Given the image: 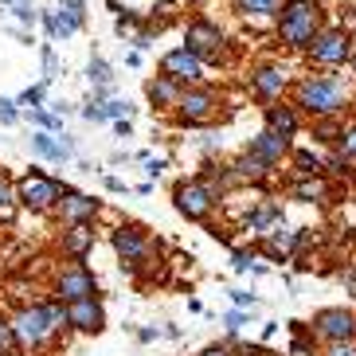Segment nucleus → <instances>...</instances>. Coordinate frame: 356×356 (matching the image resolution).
Instances as JSON below:
<instances>
[{
  "instance_id": "obj_1",
  "label": "nucleus",
  "mask_w": 356,
  "mask_h": 356,
  "mask_svg": "<svg viewBox=\"0 0 356 356\" xmlns=\"http://www.w3.org/2000/svg\"><path fill=\"white\" fill-rule=\"evenodd\" d=\"M321 32V8H317V0H290L282 4L278 12V35H282L286 47H309Z\"/></svg>"
},
{
  "instance_id": "obj_2",
  "label": "nucleus",
  "mask_w": 356,
  "mask_h": 356,
  "mask_svg": "<svg viewBox=\"0 0 356 356\" xmlns=\"http://www.w3.org/2000/svg\"><path fill=\"white\" fill-rule=\"evenodd\" d=\"M298 106H302L305 114L333 118L345 106V86L337 83V79H305L298 86Z\"/></svg>"
},
{
  "instance_id": "obj_3",
  "label": "nucleus",
  "mask_w": 356,
  "mask_h": 356,
  "mask_svg": "<svg viewBox=\"0 0 356 356\" xmlns=\"http://www.w3.org/2000/svg\"><path fill=\"white\" fill-rule=\"evenodd\" d=\"M177 208L180 216H188V220H208L211 208H216V200H220V192H216V184H208V180H180L177 184Z\"/></svg>"
},
{
  "instance_id": "obj_4",
  "label": "nucleus",
  "mask_w": 356,
  "mask_h": 356,
  "mask_svg": "<svg viewBox=\"0 0 356 356\" xmlns=\"http://www.w3.org/2000/svg\"><path fill=\"white\" fill-rule=\"evenodd\" d=\"M8 325H12V337H16V345H20V348H43V345H47V337L55 333L51 325H47L43 305H24Z\"/></svg>"
},
{
  "instance_id": "obj_5",
  "label": "nucleus",
  "mask_w": 356,
  "mask_h": 356,
  "mask_svg": "<svg viewBox=\"0 0 356 356\" xmlns=\"http://www.w3.org/2000/svg\"><path fill=\"white\" fill-rule=\"evenodd\" d=\"M67 184H59V180L51 177H43V172H28V177L20 180V188H16V196H20L24 208H32V211H47L59 204V196H63Z\"/></svg>"
},
{
  "instance_id": "obj_6",
  "label": "nucleus",
  "mask_w": 356,
  "mask_h": 356,
  "mask_svg": "<svg viewBox=\"0 0 356 356\" xmlns=\"http://www.w3.org/2000/svg\"><path fill=\"white\" fill-rule=\"evenodd\" d=\"M184 47L196 55L200 63H220L223 55V32L211 20H192L184 32Z\"/></svg>"
},
{
  "instance_id": "obj_7",
  "label": "nucleus",
  "mask_w": 356,
  "mask_h": 356,
  "mask_svg": "<svg viewBox=\"0 0 356 356\" xmlns=\"http://www.w3.org/2000/svg\"><path fill=\"white\" fill-rule=\"evenodd\" d=\"M309 55H314V63L337 67L353 55V43H348V35L341 32V28H325V32H317V40L309 43Z\"/></svg>"
},
{
  "instance_id": "obj_8",
  "label": "nucleus",
  "mask_w": 356,
  "mask_h": 356,
  "mask_svg": "<svg viewBox=\"0 0 356 356\" xmlns=\"http://www.w3.org/2000/svg\"><path fill=\"white\" fill-rule=\"evenodd\" d=\"M314 333L325 337L329 345H345V341L356 337V317L348 309H321L314 317Z\"/></svg>"
},
{
  "instance_id": "obj_9",
  "label": "nucleus",
  "mask_w": 356,
  "mask_h": 356,
  "mask_svg": "<svg viewBox=\"0 0 356 356\" xmlns=\"http://www.w3.org/2000/svg\"><path fill=\"white\" fill-rule=\"evenodd\" d=\"M98 282L95 274L86 270V266H74V270H63L55 278V302H83V298H95Z\"/></svg>"
},
{
  "instance_id": "obj_10",
  "label": "nucleus",
  "mask_w": 356,
  "mask_h": 356,
  "mask_svg": "<svg viewBox=\"0 0 356 356\" xmlns=\"http://www.w3.org/2000/svg\"><path fill=\"white\" fill-rule=\"evenodd\" d=\"M161 71H165V79H172V83H188V86H196L200 79H204V63H200L188 47L168 51L165 59H161Z\"/></svg>"
},
{
  "instance_id": "obj_11",
  "label": "nucleus",
  "mask_w": 356,
  "mask_h": 356,
  "mask_svg": "<svg viewBox=\"0 0 356 356\" xmlns=\"http://www.w3.org/2000/svg\"><path fill=\"white\" fill-rule=\"evenodd\" d=\"M177 106H180V118H184L188 126H204V122L216 114V90H208V86H188Z\"/></svg>"
},
{
  "instance_id": "obj_12",
  "label": "nucleus",
  "mask_w": 356,
  "mask_h": 356,
  "mask_svg": "<svg viewBox=\"0 0 356 356\" xmlns=\"http://www.w3.org/2000/svg\"><path fill=\"white\" fill-rule=\"evenodd\" d=\"M114 251L122 254V262H126L129 270H137V266L149 259L145 231H141V227H118V231H114Z\"/></svg>"
},
{
  "instance_id": "obj_13",
  "label": "nucleus",
  "mask_w": 356,
  "mask_h": 356,
  "mask_svg": "<svg viewBox=\"0 0 356 356\" xmlns=\"http://www.w3.org/2000/svg\"><path fill=\"white\" fill-rule=\"evenodd\" d=\"M67 321H71L74 329H83V333H102L106 309H102V302H95V298H83V302L67 305Z\"/></svg>"
},
{
  "instance_id": "obj_14",
  "label": "nucleus",
  "mask_w": 356,
  "mask_h": 356,
  "mask_svg": "<svg viewBox=\"0 0 356 356\" xmlns=\"http://www.w3.org/2000/svg\"><path fill=\"white\" fill-rule=\"evenodd\" d=\"M63 196L67 200H59V208H63V220L71 223H86V220H95V211H98V204L90 196H83V192H74V188H63Z\"/></svg>"
},
{
  "instance_id": "obj_15",
  "label": "nucleus",
  "mask_w": 356,
  "mask_h": 356,
  "mask_svg": "<svg viewBox=\"0 0 356 356\" xmlns=\"http://www.w3.org/2000/svg\"><path fill=\"white\" fill-rule=\"evenodd\" d=\"M286 149H290V141L266 129V134H259V137H254V141H251V157H259L262 165H278V161H282V153H286Z\"/></svg>"
},
{
  "instance_id": "obj_16",
  "label": "nucleus",
  "mask_w": 356,
  "mask_h": 356,
  "mask_svg": "<svg viewBox=\"0 0 356 356\" xmlns=\"http://www.w3.org/2000/svg\"><path fill=\"white\" fill-rule=\"evenodd\" d=\"M90 247H95V227H90V223H74V227L63 231V251L71 254V259L83 262Z\"/></svg>"
},
{
  "instance_id": "obj_17",
  "label": "nucleus",
  "mask_w": 356,
  "mask_h": 356,
  "mask_svg": "<svg viewBox=\"0 0 356 356\" xmlns=\"http://www.w3.org/2000/svg\"><path fill=\"white\" fill-rule=\"evenodd\" d=\"M32 149L40 153L43 161H67L74 153L67 137H55V134H47V129H40V134L32 137Z\"/></svg>"
},
{
  "instance_id": "obj_18",
  "label": "nucleus",
  "mask_w": 356,
  "mask_h": 356,
  "mask_svg": "<svg viewBox=\"0 0 356 356\" xmlns=\"http://www.w3.org/2000/svg\"><path fill=\"white\" fill-rule=\"evenodd\" d=\"M251 86H254V95H262V98L282 95V86H286V71H282V67H259V71L251 74Z\"/></svg>"
},
{
  "instance_id": "obj_19",
  "label": "nucleus",
  "mask_w": 356,
  "mask_h": 356,
  "mask_svg": "<svg viewBox=\"0 0 356 356\" xmlns=\"http://www.w3.org/2000/svg\"><path fill=\"white\" fill-rule=\"evenodd\" d=\"M266 129L290 141V137L298 134V114H293L290 106H270V110H266Z\"/></svg>"
},
{
  "instance_id": "obj_20",
  "label": "nucleus",
  "mask_w": 356,
  "mask_h": 356,
  "mask_svg": "<svg viewBox=\"0 0 356 356\" xmlns=\"http://www.w3.org/2000/svg\"><path fill=\"white\" fill-rule=\"evenodd\" d=\"M149 102H153V106H177L180 102L177 83H172V79H165V74H161V79H153V83H149Z\"/></svg>"
},
{
  "instance_id": "obj_21",
  "label": "nucleus",
  "mask_w": 356,
  "mask_h": 356,
  "mask_svg": "<svg viewBox=\"0 0 356 356\" xmlns=\"http://www.w3.org/2000/svg\"><path fill=\"white\" fill-rule=\"evenodd\" d=\"M274 223H282V208H278V204H262L251 220H247V227H251V231H266V227H274Z\"/></svg>"
},
{
  "instance_id": "obj_22",
  "label": "nucleus",
  "mask_w": 356,
  "mask_h": 356,
  "mask_svg": "<svg viewBox=\"0 0 356 356\" xmlns=\"http://www.w3.org/2000/svg\"><path fill=\"white\" fill-rule=\"evenodd\" d=\"M243 16H278V0H235Z\"/></svg>"
},
{
  "instance_id": "obj_23",
  "label": "nucleus",
  "mask_w": 356,
  "mask_h": 356,
  "mask_svg": "<svg viewBox=\"0 0 356 356\" xmlns=\"http://www.w3.org/2000/svg\"><path fill=\"white\" fill-rule=\"evenodd\" d=\"M266 168H270V165H262L259 157H251V153H247L243 161H235V177H243V180H262V177H266Z\"/></svg>"
},
{
  "instance_id": "obj_24",
  "label": "nucleus",
  "mask_w": 356,
  "mask_h": 356,
  "mask_svg": "<svg viewBox=\"0 0 356 356\" xmlns=\"http://www.w3.org/2000/svg\"><path fill=\"white\" fill-rule=\"evenodd\" d=\"M293 196H298V200H325V180L321 177L298 180V184H293Z\"/></svg>"
},
{
  "instance_id": "obj_25",
  "label": "nucleus",
  "mask_w": 356,
  "mask_h": 356,
  "mask_svg": "<svg viewBox=\"0 0 356 356\" xmlns=\"http://www.w3.org/2000/svg\"><path fill=\"white\" fill-rule=\"evenodd\" d=\"M16 204H20L16 188H12V184H8L4 177H0V220H12V211H16Z\"/></svg>"
},
{
  "instance_id": "obj_26",
  "label": "nucleus",
  "mask_w": 356,
  "mask_h": 356,
  "mask_svg": "<svg viewBox=\"0 0 356 356\" xmlns=\"http://www.w3.org/2000/svg\"><path fill=\"white\" fill-rule=\"evenodd\" d=\"M86 74H90V83H95V86H110V83H114V71H110V63H106V59H90Z\"/></svg>"
},
{
  "instance_id": "obj_27",
  "label": "nucleus",
  "mask_w": 356,
  "mask_h": 356,
  "mask_svg": "<svg viewBox=\"0 0 356 356\" xmlns=\"http://www.w3.org/2000/svg\"><path fill=\"white\" fill-rule=\"evenodd\" d=\"M43 314H47V325H51L55 333H63L67 325H71V321H67V309H63V302H47V305H43Z\"/></svg>"
},
{
  "instance_id": "obj_28",
  "label": "nucleus",
  "mask_w": 356,
  "mask_h": 356,
  "mask_svg": "<svg viewBox=\"0 0 356 356\" xmlns=\"http://www.w3.org/2000/svg\"><path fill=\"white\" fill-rule=\"evenodd\" d=\"M293 165H298V172H305V177H317V172H321V161H317L314 153H305V149L293 153Z\"/></svg>"
},
{
  "instance_id": "obj_29",
  "label": "nucleus",
  "mask_w": 356,
  "mask_h": 356,
  "mask_svg": "<svg viewBox=\"0 0 356 356\" xmlns=\"http://www.w3.org/2000/svg\"><path fill=\"white\" fill-rule=\"evenodd\" d=\"M43 90H47V83H43V86H28V90L16 98V106H28L32 114H35V110H43Z\"/></svg>"
},
{
  "instance_id": "obj_30",
  "label": "nucleus",
  "mask_w": 356,
  "mask_h": 356,
  "mask_svg": "<svg viewBox=\"0 0 356 356\" xmlns=\"http://www.w3.org/2000/svg\"><path fill=\"white\" fill-rule=\"evenodd\" d=\"M20 345H16V337H12V325L0 317V356H16Z\"/></svg>"
},
{
  "instance_id": "obj_31",
  "label": "nucleus",
  "mask_w": 356,
  "mask_h": 356,
  "mask_svg": "<svg viewBox=\"0 0 356 356\" xmlns=\"http://www.w3.org/2000/svg\"><path fill=\"white\" fill-rule=\"evenodd\" d=\"M0 122H4V126H16V122H20V110H16L12 98H0Z\"/></svg>"
},
{
  "instance_id": "obj_32",
  "label": "nucleus",
  "mask_w": 356,
  "mask_h": 356,
  "mask_svg": "<svg viewBox=\"0 0 356 356\" xmlns=\"http://www.w3.org/2000/svg\"><path fill=\"white\" fill-rule=\"evenodd\" d=\"M12 16H16L20 24H32V20H35V12H32V0H16V4H12Z\"/></svg>"
},
{
  "instance_id": "obj_33",
  "label": "nucleus",
  "mask_w": 356,
  "mask_h": 356,
  "mask_svg": "<svg viewBox=\"0 0 356 356\" xmlns=\"http://www.w3.org/2000/svg\"><path fill=\"white\" fill-rule=\"evenodd\" d=\"M314 137H317V141H341V137H345V129H337L333 122H321Z\"/></svg>"
},
{
  "instance_id": "obj_34",
  "label": "nucleus",
  "mask_w": 356,
  "mask_h": 356,
  "mask_svg": "<svg viewBox=\"0 0 356 356\" xmlns=\"http://www.w3.org/2000/svg\"><path fill=\"white\" fill-rule=\"evenodd\" d=\"M341 153H345V157H356V126L345 129V137H341Z\"/></svg>"
},
{
  "instance_id": "obj_35",
  "label": "nucleus",
  "mask_w": 356,
  "mask_h": 356,
  "mask_svg": "<svg viewBox=\"0 0 356 356\" xmlns=\"http://www.w3.org/2000/svg\"><path fill=\"white\" fill-rule=\"evenodd\" d=\"M329 356H356V345L345 341V345H329Z\"/></svg>"
},
{
  "instance_id": "obj_36",
  "label": "nucleus",
  "mask_w": 356,
  "mask_h": 356,
  "mask_svg": "<svg viewBox=\"0 0 356 356\" xmlns=\"http://www.w3.org/2000/svg\"><path fill=\"white\" fill-rule=\"evenodd\" d=\"M223 325H227V333H239V325H243V314L235 309V314H227L223 317Z\"/></svg>"
},
{
  "instance_id": "obj_37",
  "label": "nucleus",
  "mask_w": 356,
  "mask_h": 356,
  "mask_svg": "<svg viewBox=\"0 0 356 356\" xmlns=\"http://www.w3.org/2000/svg\"><path fill=\"white\" fill-rule=\"evenodd\" d=\"M231 298H235V305H254V293L247 290H231Z\"/></svg>"
},
{
  "instance_id": "obj_38",
  "label": "nucleus",
  "mask_w": 356,
  "mask_h": 356,
  "mask_svg": "<svg viewBox=\"0 0 356 356\" xmlns=\"http://www.w3.org/2000/svg\"><path fill=\"white\" fill-rule=\"evenodd\" d=\"M251 266H254V262H251V254H247V251L235 254V270H251Z\"/></svg>"
},
{
  "instance_id": "obj_39",
  "label": "nucleus",
  "mask_w": 356,
  "mask_h": 356,
  "mask_svg": "<svg viewBox=\"0 0 356 356\" xmlns=\"http://www.w3.org/2000/svg\"><path fill=\"white\" fill-rule=\"evenodd\" d=\"M40 20H43V28H47V35L55 40V12H40Z\"/></svg>"
},
{
  "instance_id": "obj_40",
  "label": "nucleus",
  "mask_w": 356,
  "mask_h": 356,
  "mask_svg": "<svg viewBox=\"0 0 356 356\" xmlns=\"http://www.w3.org/2000/svg\"><path fill=\"white\" fill-rule=\"evenodd\" d=\"M200 356H231V353H227V348H204Z\"/></svg>"
},
{
  "instance_id": "obj_41",
  "label": "nucleus",
  "mask_w": 356,
  "mask_h": 356,
  "mask_svg": "<svg viewBox=\"0 0 356 356\" xmlns=\"http://www.w3.org/2000/svg\"><path fill=\"white\" fill-rule=\"evenodd\" d=\"M0 4H16V0H0Z\"/></svg>"
},
{
  "instance_id": "obj_42",
  "label": "nucleus",
  "mask_w": 356,
  "mask_h": 356,
  "mask_svg": "<svg viewBox=\"0 0 356 356\" xmlns=\"http://www.w3.org/2000/svg\"><path fill=\"white\" fill-rule=\"evenodd\" d=\"M353 63H356V59H353Z\"/></svg>"
}]
</instances>
